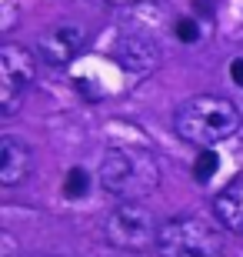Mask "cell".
I'll return each instance as SVG.
<instances>
[{
    "instance_id": "obj_1",
    "label": "cell",
    "mask_w": 243,
    "mask_h": 257,
    "mask_svg": "<svg viewBox=\"0 0 243 257\" xmlns=\"http://www.w3.org/2000/svg\"><path fill=\"white\" fill-rule=\"evenodd\" d=\"M243 127V110L216 94H196L187 97L173 110V131L180 141L196 144V147H213V144L233 137Z\"/></svg>"
},
{
    "instance_id": "obj_4",
    "label": "cell",
    "mask_w": 243,
    "mask_h": 257,
    "mask_svg": "<svg viewBox=\"0 0 243 257\" xmlns=\"http://www.w3.org/2000/svg\"><path fill=\"white\" fill-rule=\"evenodd\" d=\"M103 237L110 240L117 250L140 254V250L157 247L160 224L140 200H120L103 220Z\"/></svg>"
},
{
    "instance_id": "obj_8",
    "label": "cell",
    "mask_w": 243,
    "mask_h": 257,
    "mask_svg": "<svg viewBox=\"0 0 243 257\" xmlns=\"http://www.w3.org/2000/svg\"><path fill=\"white\" fill-rule=\"evenodd\" d=\"M30 167H34V154L20 137L4 134L0 137V184L4 187H17L20 181H27Z\"/></svg>"
},
{
    "instance_id": "obj_3",
    "label": "cell",
    "mask_w": 243,
    "mask_h": 257,
    "mask_svg": "<svg viewBox=\"0 0 243 257\" xmlns=\"http://www.w3.org/2000/svg\"><path fill=\"white\" fill-rule=\"evenodd\" d=\"M157 254L160 257H223V240H220L213 224H206L193 214H180V217H170L167 224H160Z\"/></svg>"
},
{
    "instance_id": "obj_14",
    "label": "cell",
    "mask_w": 243,
    "mask_h": 257,
    "mask_svg": "<svg viewBox=\"0 0 243 257\" xmlns=\"http://www.w3.org/2000/svg\"><path fill=\"white\" fill-rule=\"evenodd\" d=\"M34 257H57V254H34Z\"/></svg>"
},
{
    "instance_id": "obj_2",
    "label": "cell",
    "mask_w": 243,
    "mask_h": 257,
    "mask_svg": "<svg viewBox=\"0 0 243 257\" xmlns=\"http://www.w3.org/2000/svg\"><path fill=\"white\" fill-rule=\"evenodd\" d=\"M100 187L120 200H140L160 187V161L143 147H110L100 161Z\"/></svg>"
},
{
    "instance_id": "obj_7",
    "label": "cell",
    "mask_w": 243,
    "mask_h": 257,
    "mask_svg": "<svg viewBox=\"0 0 243 257\" xmlns=\"http://www.w3.org/2000/svg\"><path fill=\"white\" fill-rule=\"evenodd\" d=\"M117 64H120L123 74L147 77L160 64V47L150 37H143V34H127L117 44Z\"/></svg>"
},
{
    "instance_id": "obj_12",
    "label": "cell",
    "mask_w": 243,
    "mask_h": 257,
    "mask_svg": "<svg viewBox=\"0 0 243 257\" xmlns=\"http://www.w3.org/2000/svg\"><path fill=\"white\" fill-rule=\"evenodd\" d=\"M173 30H177V37L183 40V44H196V40H200V24H196L193 17H180L177 24H173Z\"/></svg>"
},
{
    "instance_id": "obj_6",
    "label": "cell",
    "mask_w": 243,
    "mask_h": 257,
    "mask_svg": "<svg viewBox=\"0 0 243 257\" xmlns=\"http://www.w3.org/2000/svg\"><path fill=\"white\" fill-rule=\"evenodd\" d=\"M84 44H87L84 27L60 24V27L47 30V34L37 40V54H40V60L50 64V67H67V64L77 60V54L84 50Z\"/></svg>"
},
{
    "instance_id": "obj_13",
    "label": "cell",
    "mask_w": 243,
    "mask_h": 257,
    "mask_svg": "<svg viewBox=\"0 0 243 257\" xmlns=\"http://www.w3.org/2000/svg\"><path fill=\"white\" fill-rule=\"evenodd\" d=\"M230 77H233V84H240V87H243V60H240V57L230 64Z\"/></svg>"
},
{
    "instance_id": "obj_5",
    "label": "cell",
    "mask_w": 243,
    "mask_h": 257,
    "mask_svg": "<svg viewBox=\"0 0 243 257\" xmlns=\"http://www.w3.org/2000/svg\"><path fill=\"white\" fill-rule=\"evenodd\" d=\"M34 80H37L34 54L20 44H4L0 47V114L4 117L17 114L20 104L27 100Z\"/></svg>"
},
{
    "instance_id": "obj_10",
    "label": "cell",
    "mask_w": 243,
    "mask_h": 257,
    "mask_svg": "<svg viewBox=\"0 0 243 257\" xmlns=\"http://www.w3.org/2000/svg\"><path fill=\"white\" fill-rule=\"evenodd\" d=\"M216 164H220V161H216V154L210 151V147H200V157H196V164H193V177L200 184H206L216 174Z\"/></svg>"
},
{
    "instance_id": "obj_9",
    "label": "cell",
    "mask_w": 243,
    "mask_h": 257,
    "mask_svg": "<svg viewBox=\"0 0 243 257\" xmlns=\"http://www.w3.org/2000/svg\"><path fill=\"white\" fill-rule=\"evenodd\" d=\"M213 217L230 234H243V181L226 184L213 197Z\"/></svg>"
},
{
    "instance_id": "obj_11",
    "label": "cell",
    "mask_w": 243,
    "mask_h": 257,
    "mask_svg": "<svg viewBox=\"0 0 243 257\" xmlns=\"http://www.w3.org/2000/svg\"><path fill=\"white\" fill-rule=\"evenodd\" d=\"M87 184H90V177H87V171H84V167H74V171L67 174L64 194H67V197H80V194H87Z\"/></svg>"
}]
</instances>
